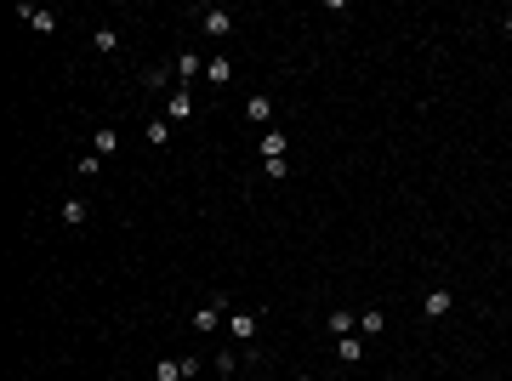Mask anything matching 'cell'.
<instances>
[{
  "instance_id": "11",
  "label": "cell",
  "mask_w": 512,
  "mask_h": 381,
  "mask_svg": "<svg viewBox=\"0 0 512 381\" xmlns=\"http://www.w3.org/2000/svg\"><path fill=\"white\" fill-rule=\"evenodd\" d=\"M262 154L268 159H285V131H262Z\"/></svg>"
},
{
  "instance_id": "4",
  "label": "cell",
  "mask_w": 512,
  "mask_h": 381,
  "mask_svg": "<svg viewBox=\"0 0 512 381\" xmlns=\"http://www.w3.org/2000/svg\"><path fill=\"white\" fill-rule=\"evenodd\" d=\"M245 114H250L256 125H268V120H273V97H268V92H256V97L245 103Z\"/></svg>"
},
{
  "instance_id": "7",
  "label": "cell",
  "mask_w": 512,
  "mask_h": 381,
  "mask_svg": "<svg viewBox=\"0 0 512 381\" xmlns=\"http://www.w3.org/2000/svg\"><path fill=\"white\" fill-rule=\"evenodd\" d=\"M205 74L217 80V86H228V80H234V63H228V57H205Z\"/></svg>"
},
{
  "instance_id": "5",
  "label": "cell",
  "mask_w": 512,
  "mask_h": 381,
  "mask_svg": "<svg viewBox=\"0 0 512 381\" xmlns=\"http://www.w3.org/2000/svg\"><path fill=\"white\" fill-rule=\"evenodd\" d=\"M256 324H262L256 313H234V319H228V336H239V342H250V336H256Z\"/></svg>"
},
{
  "instance_id": "1",
  "label": "cell",
  "mask_w": 512,
  "mask_h": 381,
  "mask_svg": "<svg viewBox=\"0 0 512 381\" xmlns=\"http://www.w3.org/2000/svg\"><path fill=\"white\" fill-rule=\"evenodd\" d=\"M165 120H194V97H188V86H177V92H171V103H165Z\"/></svg>"
},
{
  "instance_id": "17",
  "label": "cell",
  "mask_w": 512,
  "mask_h": 381,
  "mask_svg": "<svg viewBox=\"0 0 512 381\" xmlns=\"http://www.w3.org/2000/svg\"><path fill=\"white\" fill-rule=\"evenodd\" d=\"M353 324H359V319H353V313H330V330H336V336H348V330H353Z\"/></svg>"
},
{
  "instance_id": "16",
  "label": "cell",
  "mask_w": 512,
  "mask_h": 381,
  "mask_svg": "<svg viewBox=\"0 0 512 381\" xmlns=\"http://www.w3.org/2000/svg\"><path fill=\"white\" fill-rule=\"evenodd\" d=\"M92 46H97V52H114V46H120V34H114V29H97V34H92Z\"/></svg>"
},
{
  "instance_id": "6",
  "label": "cell",
  "mask_w": 512,
  "mask_h": 381,
  "mask_svg": "<svg viewBox=\"0 0 512 381\" xmlns=\"http://www.w3.org/2000/svg\"><path fill=\"white\" fill-rule=\"evenodd\" d=\"M336 353H341V364H359V359H364V342H359V336H341Z\"/></svg>"
},
{
  "instance_id": "9",
  "label": "cell",
  "mask_w": 512,
  "mask_h": 381,
  "mask_svg": "<svg viewBox=\"0 0 512 381\" xmlns=\"http://www.w3.org/2000/svg\"><path fill=\"white\" fill-rule=\"evenodd\" d=\"M23 17H29V23L40 29V34H52V29H57V12H40V6H23Z\"/></svg>"
},
{
  "instance_id": "8",
  "label": "cell",
  "mask_w": 512,
  "mask_h": 381,
  "mask_svg": "<svg viewBox=\"0 0 512 381\" xmlns=\"http://www.w3.org/2000/svg\"><path fill=\"white\" fill-rule=\"evenodd\" d=\"M217 324H222V302H211V308L194 313V330H217Z\"/></svg>"
},
{
  "instance_id": "20",
  "label": "cell",
  "mask_w": 512,
  "mask_h": 381,
  "mask_svg": "<svg viewBox=\"0 0 512 381\" xmlns=\"http://www.w3.org/2000/svg\"><path fill=\"white\" fill-rule=\"evenodd\" d=\"M302 381H313V375H302Z\"/></svg>"
},
{
  "instance_id": "14",
  "label": "cell",
  "mask_w": 512,
  "mask_h": 381,
  "mask_svg": "<svg viewBox=\"0 0 512 381\" xmlns=\"http://www.w3.org/2000/svg\"><path fill=\"white\" fill-rule=\"evenodd\" d=\"M148 143H154V148L171 143V120H148Z\"/></svg>"
},
{
  "instance_id": "19",
  "label": "cell",
  "mask_w": 512,
  "mask_h": 381,
  "mask_svg": "<svg viewBox=\"0 0 512 381\" xmlns=\"http://www.w3.org/2000/svg\"><path fill=\"white\" fill-rule=\"evenodd\" d=\"M506 34H512V17H506Z\"/></svg>"
},
{
  "instance_id": "15",
  "label": "cell",
  "mask_w": 512,
  "mask_h": 381,
  "mask_svg": "<svg viewBox=\"0 0 512 381\" xmlns=\"http://www.w3.org/2000/svg\"><path fill=\"white\" fill-rule=\"evenodd\" d=\"M63 222H69V228L85 222V205H80V199H63Z\"/></svg>"
},
{
  "instance_id": "13",
  "label": "cell",
  "mask_w": 512,
  "mask_h": 381,
  "mask_svg": "<svg viewBox=\"0 0 512 381\" xmlns=\"http://www.w3.org/2000/svg\"><path fill=\"white\" fill-rule=\"evenodd\" d=\"M381 324H387V319H381L376 308H364V313H359V330H364V336H381Z\"/></svg>"
},
{
  "instance_id": "18",
  "label": "cell",
  "mask_w": 512,
  "mask_h": 381,
  "mask_svg": "<svg viewBox=\"0 0 512 381\" xmlns=\"http://www.w3.org/2000/svg\"><path fill=\"white\" fill-rule=\"evenodd\" d=\"M114 148H120V137H114L108 125H103V131H97V154H114Z\"/></svg>"
},
{
  "instance_id": "3",
  "label": "cell",
  "mask_w": 512,
  "mask_h": 381,
  "mask_svg": "<svg viewBox=\"0 0 512 381\" xmlns=\"http://www.w3.org/2000/svg\"><path fill=\"white\" fill-rule=\"evenodd\" d=\"M421 308L433 313V319H444V313L455 308V296H450V290H427V296H421Z\"/></svg>"
},
{
  "instance_id": "12",
  "label": "cell",
  "mask_w": 512,
  "mask_h": 381,
  "mask_svg": "<svg viewBox=\"0 0 512 381\" xmlns=\"http://www.w3.org/2000/svg\"><path fill=\"white\" fill-rule=\"evenodd\" d=\"M154 381H183V359H159V370H154Z\"/></svg>"
},
{
  "instance_id": "21",
  "label": "cell",
  "mask_w": 512,
  "mask_h": 381,
  "mask_svg": "<svg viewBox=\"0 0 512 381\" xmlns=\"http://www.w3.org/2000/svg\"><path fill=\"white\" fill-rule=\"evenodd\" d=\"M239 381H245V375H239Z\"/></svg>"
},
{
  "instance_id": "10",
  "label": "cell",
  "mask_w": 512,
  "mask_h": 381,
  "mask_svg": "<svg viewBox=\"0 0 512 381\" xmlns=\"http://www.w3.org/2000/svg\"><path fill=\"white\" fill-rule=\"evenodd\" d=\"M199 69H205V63H199V57H194V52H183V57H177V80H183V86H188V80H194V74H199Z\"/></svg>"
},
{
  "instance_id": "2",
  "label": "cell",
  "mask_w": 512,
  "mask_h": 381,
  "mask_svg": "<svg viewBox=\"0 0 512 381\" xmlns=\"http://www.w3.org/2000/svg\"><path fill=\"white\" fill-rule=\"evenodd\" d=\"M205 34H217V40H228V34H234V17H228L222 6H211V12H205Z\"/></svg>"
}]
</instances>
